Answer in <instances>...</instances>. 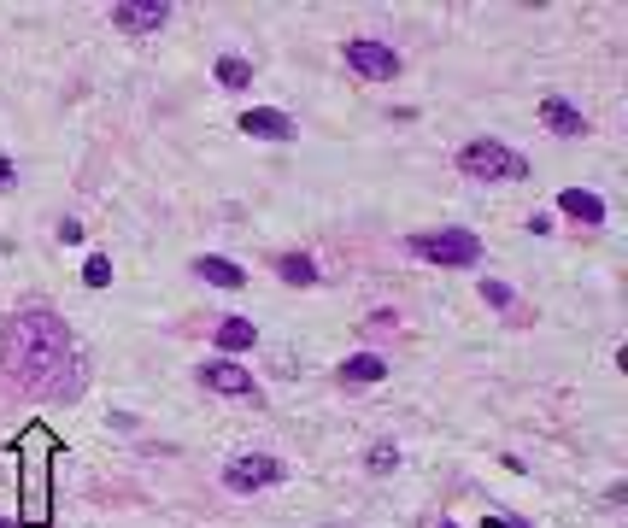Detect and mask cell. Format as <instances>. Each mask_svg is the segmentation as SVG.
<instances>
[{
	"label": "cell",
	"mask_w": 628,
	"mask_h": 528,
	"mask_svg": "<svg viewBox=\"0 0 628 528\" xmlns=\"http://www.w3.org/2000/svg\"><path fill=\"white\" fill-rule=\"evenodd\" d=\"M65 358H71V329H65L53 311H24V317L12 323V370H18L30 388L59 394Z\"/></svg>",
	"instance_id": "cell-1"
},
{
	"label": "cell",
	"mask_w": 628,
	"mask_h": 528,
	"mask_svg": "<svg viewBox=\"0 0 628 528\" xmlns=\"http://www.w3.org/2000/svg\"><path fill=\"white\" fill-rule=\"evenodd\" d=\"M458 171L476 176V182H523V176H529V159H523L517 147L494 141V135H476V141L458 147Z\"/></svg>",
	"instance_id": "cell-2"
},
{
	"label": "cell",
	"mask_w": 628,
	"mask_h": 528,
	"mask_svg": "<svg viewBox=\"0 0 628 528\" xmlns=\"http://www.w3.org/2000/svg\"><path fill=\"white\" fill-rule=\"evenodd\" d=\"M405 247L429 264H476L482 259V241H476L470 229H423V235H411Z\"/></svg>",
	"instance_id": "cell-3"
},
{
	"label": "cell",
	"mask_w": 628,
	"mask_h": 528,
	"mask_svg": "<svg viewBox=\"0 0 628 528\" xmlns=\"http://www.w3.org/2000/svg\"><path fill=\"white\" fill-rule=\"evenodd\" d=\"M276 482H288V470H282V458H270V452H241V458L224 464L229 493H265V487H276Z\"/></svg>",
	"instance_id": "cell-4"
},
{
	"label": "cell",
	"mask_w": 628,
	"mask_h": 528,
	"mask_svg": "<svg viewBox=\"0 0 628 528\" xmlns=\"http://www.w3.org/2000/svg\"><path fill=\"white\" fill-rule=\"evenodd\" d=\"M341 59H347V71H359L370 83H394L400 77V53L388 42H370V36H353V42L341 47Z\"/></svg>",
	"instance_id": "cell-5"
},
{
	"label": "cell",
	"mask_w": 628,
	"mask_h": 528,
	"mask_svg": "<svg viewBox=\"0 0 628 528\" xmlns=\"http://www.w3.org/2000/svg\"><path fill=\"white\" fill-rule=\"evenodd\" d=\"M165 18H171V0H112V24L130 30V36L165 30Z\"/></svg>",
	"instance_id": "cell-6"
},
{
	"label": "cell",
	"mask_w": 628,
	"mask_h": 528,
	"mask_svg": "<svg viewBox=\"0 0 628 528\" xmlns=\"http://www.w3.org/2000/svg\"><path fill=\"white\" fill-rule=\"evenodd\" d=\"M194 382H200V388H212V394H224V399H247V394H253V376H247L241 364H218V358H212V364H200V370H194Z\"/></svg>",
	"instance_id": "cell-7"
},
{
	"label": "cell",
	"mask_w": 628,
	"mask_h": 528,
	"mask_svg": "<svg viewBox=\"0 0 628 528\" xmlns=\"http://www.w3.org/2000/svg\"><path fill=\"white\" fill-rule=\"evenodd\" d=\"M235 124H241V135H259V141H288L294 135V118L276 112V106H247Z\"/></svg>",
	"instance_id": "cell-8"
},
{
	"label": "cell",
	"mask_w": 628,
	"mask_h": 528,
	"mask_svg": "<svg viewBox=\"0 0 628 528\" xmlns=\"http://www.w3.org/2000/svg\"><path fill=\"white\" fill-rule=\"evenodd\" d=\"M540 124L552 135H570V141H576V135H587V112L570 106L564 94H546V100H540Z\"/></svg>",
	"instance_id": "cell-9"
},
{
	"label": "cell",
	"mask_w": 628,
	"mask_h": 528,
	"mask_svg": "<svg viewBox=\"0 0 628 528\" xmlns=\"http://www.w3.org/2000/svg\"><path fill=\"white\" fill-rule=\"evenodd\" d=\"M558 212L587 223V229H599V223H605V200H599L593 188H564V194H558Z\"/></svg>",
	"instance_id": "cell-10"
},
{
	"label": "cell",
	"mask_w": 628,
	"mask_h": 528,
	"mask_svg": "<svg viewBox=\"0 0 628 528\" xmlns=\"http://www.w3.org/2000/svg\"><path fill=\"white\" fill-rule=\"evenodd\" d=\"M370 382H388V358L359 352V358H347V364H341V388H370Z\"/></svg>",
	"instance_id": "cell-11"
},
{
	"label": "cell",
	"mask_w": 628,
	"mask_h": 528,
	"mask_svg": "<svg viewBox=\"0 0 628 528\" xmlns=\"http://www.w3.org/2000/svg\"><path fill=\"white\" fill-rule=\"evenodd\" d=\"M194 276H200V282H212V288H229V294H235V288H247V270H241V264H229V259H194Z\"/></svg>",
	"instance_id": "cell-12"
},
{
	"label": "cell",
	"mask_w": 628,
	"mask_h": 528,
	"mask_svg": "<svg viewBox=\"0 0 628 528\" xmlns=\"http://www.w3.org/2000/svg\"><path fill=\"white\" fill-rule=\"evenodd\" d=\"M253 341H259V329H253L247 317H224V323H218V347L224 352H247Z\"/></svg>",
	"instance_id": "cell-13"
},
{
	"label": "cell",
	"mask_w": 628,
	"mask_h": 528,
	"mask_svg": "<svg viewBox=\"0 0 628 528\" xmlns=\"http://www.w3.org/2000/svg\"><path fill=\"white\" fill-rule=\"evenodd\" d=\"M276 276H282V282H294V288H312L317 264L306 259V253H282V259H276Z\"/></svg>",
	"instance_id": "cell-14"
},
{
	"label": "cell",
	"mask_w": 628,
	"mask_h": 528,
	"mask_svg": "<svg viewBox=\"0 0 628 528\" xmlns=\"http://www.w3.org/2000/svg\"><path fill=\"white\" fill-rule=\"evenodd\" d=\"M218 83H224V88H247V83H253V59L224 53V59H218Z\"/></svg>",
	"instance_id": "cell-15"
},
{
	"label": "cell",
	"mask_w": 628,
	"mask_h": 528,
	"mask_svg": "<svg viewBox=\"0 0 628 528\" xmlns=\"http://www.w3.org/2000/svg\"><path fill=\"white\" fill-rule=\"evenodd\" d=\"M364 464H370V476H388V470H400V446H394V440H376Z\"/></svg>",
	"instance_id": "cell-16"
},
{
	"label": "cell",
	"mask_w": 628,
	"mask_h": 528,
	"mask_svg": "<svg viewBox=\"0 0 628 528\" xmlns=\"http://www.w3.org/2000/svg\"><path fill=\"white\" fill-rule=\"evenodd\" d=\"M83 282H89V288H106V282H112V259H106V253H94V259L83 264Z\"/></svg>",
	"instance_id": "cell-17"
},
{
	"label": "cell",
	"mask_w": 628,
	"mask_h": 528,
	"mask_svg": "<svg viewBox=\"0 0 628 528\" xmlns=\"http://www.w3.org/2000/svg\"><path fill=\"white\" fill-rule=\"evenodd\" d=\"M482 294H488V306H494V311L511 306V288H505V282H482Z\"/></svg>",
	"instance_id": "cell-18"
},
{
	"label": "cell",
	"mask_w": 628,
	"mask_h": 528,
	"mask_svg": "<svg viewBox=\"0 0 628 528\" xmlns=\"http://www.w3.org/2000/svg\"><path fill=\"white\" fill-rule=\"evenodd\" d=\"M482 528H529V523H517V517H499V511H488V517H482Z\"/></svg>",
	"instance_id": "cell-19"
},
{
	"label": "cell",
	"mask_w": 628,
	"mask_h": 528,
	"mask_svg": "<svg viewBox=\"0 0 628 528\" xmlns=\"http://www.w3.org/2000/svg\"><path fill=\"white\" fill-rule=\"evenodd\" d=\"M12 182H18V165H12V159L0 153V188H12Z\"/></svg>",
	"instance_id": "cell-20"
},
{
	"label": "cell",
	"mask_w": 628,
	"mask_h": 528,
	"mask_svg": "<svg viewBox=\"0 0 628 528\" xmlns=\"http://www.w3.org/2000/svg\"><path fill=\"white\" fill-rule=\"evenodd\" d=\"M0 528H18V523H6V517H0Z\"/></svg>",
	"instance_id": "cell-21"
},
{
	"label": "cell",
	"mask_w": 628,
	"mask_h": 528,
	"mask_svg": "<svg viewBox=\"0 0 628 528\" xmlns=\"http://www.w3.org/2000/svg\"><path fill=\"white\" fill-rule=\"evenodd\" d=\"M435 528H458V523H435Z\"/></svg>",
	"instance_id": "cell-22"
}]
</instances>
